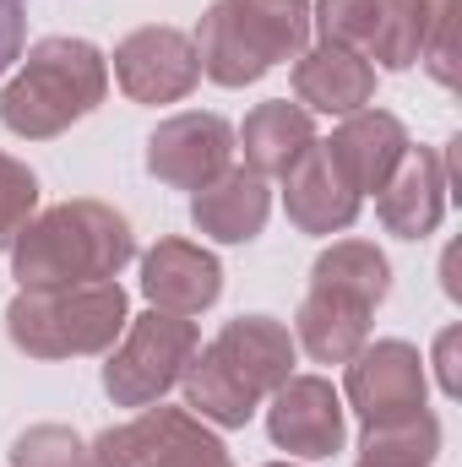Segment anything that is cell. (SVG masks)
<instances>
[{
	"label": "cell",
	"instance_id": "cell-15",
	"mask_svg": "<svg viewBox=\"0 0 462 467\" xmlns=\"http://www.w3.org/2000/svg\"><path fill=\"white\" fill-rule=\"evenodd\" d=\"M359 202H364V196L348 191V180L332 169V158H327L321 141L283 174V207H289V223H294L299 234H343V229H353Z\"/></svg>",
	"mask_w": 462,
	"mask_h": 467
},
{
	"label": "cell",
	"instance_id": "cell-3",
	"mask_svg": "<svg viewBox=\"0 0 462 467\" xmlns=\"http://www.w3.org/2000/svg\"><path fill=\"white\" fill-rule=\"evenodd\" d=\"M202 77L218 88H250L272 66L299 60L310 44V0H213L196 27Z\"/></svg>",
	"mask_w": 462,
	"mask_h": 467
},
{
	"label": "cell",
	"instance_id": "cell-8",
	"mask_svg": "<svg viewBox=\"0 0 462 467\" xmlns=\"http://www.w3.org/2000/svg\"><path fill=\"white\" fill-rule=\"evenodd\" d=\"M234 169V125L224 115H169L147 136V174L169 191H202Z\"/></svg>",
	"mask_w": 462,
	"mask_h": 467
},
{
	"label": "cell",
	"instance_id": "cell-25",
	"mask_svg": "<svg viewBox=\"0 0 462 467\" xmlns=\"http://www.w3.org/2000/svg\"><path fill=\"white\" fill-rule=\"evenodd\" d=\"M38 213V180L27 163H16L11 152H0V250H11V239L22 223Z\"/></svg>",
	"mask_w": 462,
	"mask_h": 467
},
{
	"label": "cell",
	"instance_id": "cell-1",
	"mask_svg": "<svg viewBox=\"0 0 462 467\" xmlns=\"http://www.w3.org/2000/svg\"><path fill=\"white\" fill-rule=\"evenodd\" d=\"M136 255V234L110 202L77 196L49 213H33L11 239V272L22 288H71V283H115Z\"/></svg>",
	"mask_w": 462,
	"mask_h": 467
},
{
	"label": "cell",
	"instance_id": "cell-2",
	"mask_svg": "<svg viewBox=\"0 0 462 467\" xmlns=\"http://www.w3.org/2000/svg\"><path fill=\"white\" fill-rule=\"evenodd\" d=\"M110 93V60L88 38H38L16 77L0 88V125L27 141H49L88 119Z\"/></svg>",
	"mask_w": 462,
	"mask_h": 467
},
{
	"label": "cell",
	"instance_id": "cell-23",
	"mask_svg": "<svg viewBox=\"0 0 462 467\" xmlns=\"http://www.w3.org/2000/svg\"><path fill=\"white\" fill-rule=\"evenodd\" d=\"M425 27H430V0H375V27H370L364 60L386 66V71L419 66Z\"/></svg>",
	"mask_w": 462,
	"mask_h": 467
},
{
	"label": "cell",
	"instance_id": "cell-6",
	"mask_svg": "<svg viewBox=\"0 0 462 467\" xmlns=\"http://www.w3.org/2000/svg\"><path fill=\"white\" fill-rule=\"evenodd\" d=\"M93 467H234L229 446L185 408H142L131 424L104 430Z\"/></svg>",
	"mask_w": 462,
	"mask_h": 467
},
{
	"label": "cell",
	"instance_id": "cell-14",
	"mask_svg": "<svg viewBox=\"0 0 462 467\" xmlns=\"http://www.w3.org/2000/svg\"><path fill=\"white\" fill-rule=\"evenodd\" d=\"M375 99V66L343 44H305L294 60V104L316 115H353Z\"/></svg>",
	"mask_w": 462,
	"mask_h": 467
},
{
	"label": "cell",
	"instance_id": "cell-7",
	"mask_svg": "<svg viewBox=\"0 0 462 467\" xmlns=\"http://www.w3.org/2000/svg\"><path fill=\"white\" fill-rule=\"evenodd\" d=\"M115 82L131 104H152V109L191 99L202 82V60H196L191 33L163 27V22L125 33L115 44Z\"/></svg>",
	"mask_w": 462,
	"mask_h": 467
},
{
	"label": "cell",
	"instance_id": "cell-4",
	"mask_svg": "<svg viewBox=\"0 0 462 467\" xmlns=\"http://www.w3.org/2000/svg\"><path fill=\"white\" fill-rule=\"evenodd\" d=\"M131 321L120 283H71V288H16L5 305V337L27 358H93L120 343Z\"/></svg>",
	"mask_w": 462,
	"mask_h": 467
},
{
	"label": "cell",
	"instance_id": "cell-18",
	"mask_svg": "<svg viewBox=\"0 0 462 467\" xmlns=\"http://www.w3.org/2000/svg\"><path fill=\"white\" fill-rule=\"evenodd\" d=\"M272 218V191L250 169H229L191 196V223L218 244H250Z\"/></svg>",
	"mask_w": 462,
	"mask_h": 467
},
{
	"label": "cell",
	"instance_id": "cell-22",
	"mask_svg": "<svg viewBox=\"0 0 462 467\" xmlns=\"http://www.w3.org/2000/svg\"><path fill=\"white\" fill-rule=\"evenodd\" d=\"M359 462L375 467H430L441 451V419L430 408L408 413V419H392V424H364L359 435Z\"/></svg>",
	"mask_w": 462,
	"mask_h": 467
},
{
	"label": "cell",
	"instance_id": "cell-12",
	"mask_svg": "<svg viewBox=\"0 0 462 467\" xmlns=\"http://www.w3.org/2000/svg\"><path fill=\"white\" fill-rule=\"evenodd\" d=\"M446 191L452 185H446L441 152L436 147H408L403 163L392 169V180L375 191V213H381L386 234L425 239V234L441 229V218H446Z\"/></svg>",
	"mask_w": 462,
	"mask_h": 467
},
{
	"label": "cell",
	"instance_id": "cell-16",
	"mask_svg": "<svg viewBox=\"0 0 462 467\" xmlns=\"http://www.w3.org/2000/svg\"><path fill=\"white\" fill-rule=\"evenodd\" d=\"M213 348L224 353V364H229L261 402L294 375V358H299L294 332L283 321H272V316H234L229 327L213 337Z\"/></svg>",
	"mask_w": 462,
	"mask_h": 467
},
{
	"label": "cell",
	"instance_id": "cell-29",
	"mask_svg": "<svg viewBox=\"0 0 462 467\" xmlns=\"http://www.w3.org/2000/svg\"><path fill=\"white\" fill-rule=\"evenodd\" d=\"M457 348H462V327H446V332L436 337V380H441V391H446V397H457V391H462Z\"/></svg>",
	"mask_w": 462,
	"mask_h": 467
},
{
	"label": "cell",
	"instance_id": "cell-30",
	"mask_svg": "<svg viewBox=\"0 0 462 467\" xmlns=\"http://www.w3.org/2000/svg\"><path fill=\"white\" fill-rule=\"evenodd\" d=\"M267 467H299V462H267Z\"/></svg>",
	"mask_w": 462,
	"mask_h": 467
},
{
	"label": "cell",
	"instance_id": "cell-9",
	"mask_svg": "<svg viewBox=\"0 0 462 467\" xmlns=\"http://www.w3.org/2000/svg\"><path fill=\"white\" fill-rule=\"evenodd\" d=\"M425 358L403 337H381L348 358V408L359 413V424H392L425 408Z\"/></svg>",
	"mask_w": 462,
	"mask_h": 467
},
{
	"label": "cell",
	"instance_id": "cell-10",
	"mask_svg": "<svg viewBox=\"0 0 462 467\" xmlns=\"http://www.w3.org/2000/svg\"><path fill=\"white\" fill-rule=\"evenodd\" d=\"M267 435L278 451L289 457H332L343 451L348 419L343 397L327 375H289L272 397H267Z\"/></svg>",
	"mask_w": 462,
	"mask_h": 467
},
{
	"label": "cell",
	"instance_id": "cell-19",
	"mask_svg": "<svg viewBox=\"0 0 462 467\" xmlns=\"http://www.w3.org/2000/svg\"><path fill=\"white\" fill-rule=\"evenodd\" d=\"M180 386H185V408H191L202 424H218V430H245V424L256 419V408H261V397L224 364V353L213 348V343L191 353Z\"/></svg>",
	"mask_w": 462,
	"mask_h": 467
},
{
	"label": "cell",
	"instance_id": "cell-20",
	"mask_svg": "<svg viewBox=\"0 0 462 467\" xmlns=\"http://www.w3.org/2000/svg\"><path fill=\"white\" fill-rule=\"evenodd\" d=\"M294 343L310 353L316 364H348L353 353L370 343V310L353 305V299L310 288L299 316H294Z\"/></svg>",
	"mask_w": 462,
	"mask_h": 467
},
{
	"label": "cell",
	"instance_id": "cell-5",
	"mask_svg": "<svg viewBox=\"0 0 462 467\" xmlns=\"http://www.w3.org/2000/svg\"><path fill=\"white\" fill-rule=\"evenodd\" d=\"M196 348H202V332L191 316H169V310L131 316L120 332V348H110V364H104L110 402L115 408H152L169 386H180Z\"/></svg>",
	"mask_w": 462,
	"mask_h": 467
},
{
	"label": "cell",
	"instance_id": "cell-28",
	"mask_svg": "<svg viewBox=\"0 0 462 467\" xmlns=\"http://www.w3.org/2000/svg\"><path fill=\"white\" fill-rule=\"evenodd\" d=\"M22 38H27V0H0V71L22 60Z\"/></svg>",
	"mask_w": 462,
	"mask_h": 467
},
{
	"label": "cell",
	"instance_id": "cell-21",
	"mask_svg": "<svg viewBox=\"0 0 462 467\" xmlns=\"http://www.w3.org/2000/svg\"><path fill=\"white\" fill-rule=\"evenodd\" d=\"M310 288L338 294V299H353V305L375 310V305L392 294V261H386L370 239H338L332 250L316 255V266H310Z\"/></svg>",
	"mask_w": 462,
	"mask_h": 467
},
{
	"label": "cell",
	"instance_id": "cell-31",
	"mask_svg": "<svg viewBox=\"0 0 462 467\" xmlns=\"http://www.w3.org/2000/svg\"><path fill=\"white\" fill-rule=\"evenodd\" d=\"M359 467H375V462H359Z\"/></svg>",
	"mask_w": 462,
	"mask_h": 467
},
{
	"label": "cell",
	"instance_id": "cell-17",
	"mask_svg": "<svg viewBox=\"0 0 462 467\" xmlns=\"http://www.w3.org/2000/svg\"><path fill=\"white\" fill-rule=\"evenodd\" d=\"M234 147H245V169L256 180H283L316 147V119H310V109H299L289 99H267L245 115Z\"/></svg>",
	"mask_w": 462,
	"mask_h": 467
},
{
	"label": "cell",
	"instance_id": "cell-27",
	"mask_svg": "<svg viewBox=\"0 0 462 467\" xmlns=\"http://www.w3.org/2000/svg\"><path fill=\"white\" fill-rule=\"evenodd\" d=\"M419 60L441 88H457V0H430V27H425Z\"/></svg>",
	"mask_w": 462,
	"mask_h": 467
},
{
	"label": "cell",
	"instance_id": "cell-11",
	"mask_svg": "<svg viewBox=\"0 0 462 467\" xmlns=\"http://www.w3.org/2000/svg\"><path fill=\"white\" fill-rule=\"evenodd\" d=\"M142 294H147L152 310L202 316L224 294V266H218L213 250H202L191 239H158L142 255Z\"/></svg>",
	"mask_w": 462,
	"mask_h": 467
},
{
	"label": "cell",
	"instance_id": "cell-26",
	"mask_svg": "<svg viewBox=\"0 0 462 467\" xmlns=\"http://www.w3.org/2000/svg\"><path fill=\"white\" fill-rule=\"evenodd\" d=\"M310 22L321 27L327 44H343V49H359L370 44V27H375V0H316L310 5Z\"/></svg>",
	"mask_w": 462,
	"mask_h": 467
},
{
	"label": "cell",
	"instance_id": "cell-24",
	"mask_svg": "<svg viewBox=\"0 0 462 467\" xmlns=\"http://www.w3.org/2000/svg\"><path fill=\"white\" fill-rule=\"evenodd\" d=\"M11 467H93V451L71 424H33L11 441Z\"/></svg>",
	"mask_w": 462,
	"mask_h": 467
},
{
	"label": "cell",
	"instance_id": "cell-13",
	"mask_svg": "<svg viewBox=\"0 0 462 467\" xmlns=\"http://www.w3.org/2000/svg\"><path fill=\"white\" fill-rule=\"evenodd\" d=\"M321 147H327L332 169L348 180V191L370 196V191H381L392 180V169L403 163V152L414 141H408V130H403L397 115H386V109H353L332 130V141H321Z\"/></svg>",
	"mask_w": 462,
	"mask_h": 467
}]
</instances>
